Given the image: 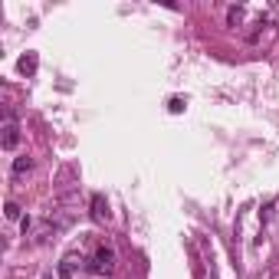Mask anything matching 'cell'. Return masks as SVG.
<instances>
[{"instance_id": "cell-1", "label": "cell", "mask_w": 279, "mask_h": 279, "mask_svg": "<svg viewBox=\"0 0 279 279\" xmlns=\"http://www.w3.org/2000/svg\"><path fill=\"white\" fill-rule=\"evenodd\" d=\"M112 269H115V250H112V247H99V250H95V256H92V263H89V273L109 276Z\"/></svg>"}, {"instance_id": "cell-2", "label": "cell", "mask_w": 279, "mask_h": 279, "mask_svg": "<svg viewBox=\"0 0 279 279\" xmlns=\"http://www.w3.org/2000/svg\"><path fill=\"white\" fill-rule=\"evenodd\" d=\"M0 145H4L7 151H13V148L20 145V125L13 122V118H7V125H4V142H0Z\"/></svg>"}, {"instance_id": "cell-3", "label": "cell", "mask_w": 279, "mask_h": 279, "mask_svg": "<svg viewBox=\"0 0 279 279\" xmlns=\"http://www.w3.org/2000/svg\"><path fill=\"white\" fill-rule=\"evenodd\" d=\"M109 217V204L102 194H92V220H106Z\"/></svg>"}, {"instance_id": "cell-4", "label": "cell", "mask_w": 279, "mask_h": 279, "mask_svg": "<svg viewBox=\"0 0 279 279\" xmlns=\"http://www.w3.org/2000/svg\"><path fill=\"white\" fill-rule=\"evenodd\" d=\"M30 167H33L30 158H17V161H13V167H10V174H13V178H23V174L30 171Z\"/></svg>"}, {"instance_id": "cell-5", "label": "cell", "mask_w": 279, "mask_h": 279, "mask_svg": "<svg viewBox=\"0 0 279 279\" xmlns=\"http://www.w3.org/2000/svg\"><path fill=\"white\" fill-rule=\"evenodd\" d=\"M20 73H37V56H23V59H20Z\"/></svg>"}, {"instance_id": "cell-6", "label": "cell", "mask_w": 279, "mask_h": 279, "mask_svg": "<svg viewBox=\"0 0 279 279\" xmlns=\"http://www.w3.org/2000/svg\"><path fill=\"white\" fill-rule=\"evenodd\" d=\"M167 109H171L174 115H178V112H184V99H178V95H174V99L167 102Z\"/></svg>"}, {"instance_id": "cell-7", "label": "cell", "mask_w": 279, "mask_h": 279, "mask_svg": "<svg viewBox=\"0 0 279 279\" xmlns=\"http://www.w3.org/2000/svg\"><path fill=\"white\" fill-rule=\"evenodd\" d=\"M7 220H20V207L17 204H7Z\"/></svg>"}]
</instances>
